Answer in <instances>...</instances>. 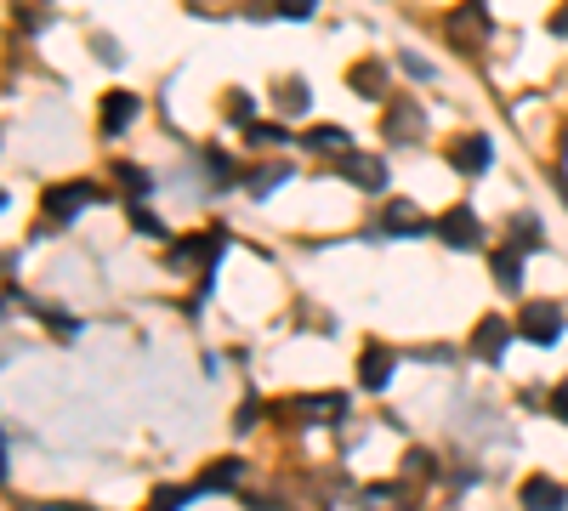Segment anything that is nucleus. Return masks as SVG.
Segmentation results:
<instances>
[{"label": "nucleus", "instance_id": "obj_4", "mask_svg": "<svg viewBox=\"0 0 568 511\" xmlns=\"http://www.w3.org/2000/svg\"><path fill=\"white\" fill-rule=\"evenodd\" d=\"M97 199H103L97 182H57V188H46V222H74Z\"/></svg>", "mask_w": 568, "mask_h": 511}, {"label": "nucleus", "instance_id": "obj_6", "mask_svg": "<svg viewBox=\"0 0 568 511\" xmlns=\"http://www.w3.org/2000/svg\"><path fill=\"white\" fill-rule=\"evenodd\" d=\"M336 171L353 188H364V194H387V154H358V148H347Z\"/></svg>", "mask_w": 568, "mask_h": 511}, {"label": "nucleus", "instance_id": "obj_34", "mask_svg": "<svg viewBox=\"0 0 568 511\" xmlns=\"http://www.w3.org/2000/svg\"><path fill=\"white\" fill-rule=\"evenodd\" d=\"M398 63H404V74H409V80H432V63H426V57H415V52H398Z\"/></svg>", "mask_w": 568, "mask_h": 511}, {"label": "nucleus", "instance_id": "obj_35", "mask_svg": "<svg viewBox=\"0 0 568 511\" xmlns=\"http://www.w3.org/2000/svg\"><path fill=\"white\" fill-rule=\"evenodd\" d=\"M256 421H262V404H245V409H239V426H233V432H250Z\"/></svg>", "mask_w": 568, "mask_h": 511}, {"label": "nucleus", "instance_id": "obj_36", "mask_svg": "<svg viewBox=\"0 0 568 511\" xmlns=\"http://www.w3.org/2000/svg\"><path fill=\"white\" fill-rule=\"evenodd\" d=\"M551 409H557V421H568V381L557 392H551Z\"/></svg>", "mask_w": 568, "mask_h": 511}, {"label": "nucleus", "instance_id": "obj_8", "mask_svg": "<svg viewBox=\"0 0 568 511\" xmlns=\"http://www.w3.org/2000/svg\"><path fill=\"white\" fill-rule=\"evenodd\" d=\"M449 165H455V171H461V177H483V171H489V165H495V142L483 137H455L449 142Z\"/></svg>", "mask_w": 568, "mask_h": 511}, {"label": "nucleus", "instance_id": "obj_16", "mask_svg": "<svg viewBox=\"0 0 568 511\" xmlns=\"http://www.w3.org/2000/svg\"><path fill=\"white\" fill-rule=\"evenodd\" d=\"M489 273H495V284L506 296H523V250L517 245H500L495 256H489Z\"/></svg>", "mask_w": 568, "mask_h": 511}, {"label": "nucleus", "instance_id": "obj_3", "mask_svg": "<svg viewBox=\"0 0 568 511\" xmlns=\"http://www.w3.org/2000/svg\"><path fill=\"white\" fill-rule=\"evenodd\" d=\"M432 233H438L449 250H478L483 245V222H478L472 205H449V211L432 222Z\"/></svg>", "mask_w": 568, "mask_h": 511}, {"label": "nucleus", "instance_id": "obj_15", "mask_svg": "<svg viewBox=\"0 0 568 511\" xmlns=\"http://www.w3.org/2000/svg\"><path fill=\"white\" fill-rule=\"evenodd\" d=\"M239 477H245V460L222 455V460H211V466L199 472L194 489H199V494H228V489H239Z\"/></svg>", "mask_w": 568, "mask_h": 511}, {"label": "nucleus", "instance_id": "obj_27", "mask_svg": "<svg viewBox=\"0 0 568 511\" xmlns=\"http://www.w3.org/2000/svg\"><path fill=\"white\" fill-rule=\"evenodd\" d=\"M194 494H199V489H160L154 500H148V511H182Z\"/></svg>", "mask_w": 568, "mask_h": 511}, {"label": "nucleus", "instance_id": "obj_30", "mask_svg": "<svg viewBox=\"0 0 568 511\" xmlns=\"http://www.w3.org/2000/svg\"><path fill=\"white\" fill-rule=\"evenodd\" d=\"M404 472L409 477H432V472H438V460L426 455V449H409V455H404Z\"/></svg>", "mask_w": 568, "mask_h": 511}, {"label": "nucleus", "instance_id": "obj_24", "mask_svg": "<svg viewBox=\"0 0 568 511\" xmlns=\"http://www.w3.org/2000/svg\"><path fill=\"white\" fill-rule=\"evenodd\" d=\"M364 506H370V511H392V506H404V489H392V483H375V489H364Z\"/></svg>", "mask_w": 568, "mask_h": 511}, {"label": "nucleus", "instance_id": "obj_2", "mask_svg": "<svg viewBox=\"0 0 568 511\" xmlns=\"http://www.w3.org/2000/svg\"><path fill=\"white\" fill-rule=\"evenodd\" d=\"M517 335L534 341V347H551V341L563 335V307H557V301H523V313H517Z\"/></svg>", "mask_w": 568, "mask_h": 511}, {"label": "nucleus", "instance_id": "obj_14", "mask_svg": "<svg viewBox=\"0 0 568 511\" xmlns=\"http://www.w3.org/2000/svg\"><path fill=\"white\" fill-rule=\"evenodd\" d=\"M421 108L415 103H387V114H381V137L387 142H415L421 137Z\"/></svg>", "mask_w": 568, "mask_h": 511}, {"label": "nucleus", "instance_id": "obj_31", "mask_svg": "<svg viewBox=\"0 0 568 511\" xmlns=\"http://www.w3.org/2000/svg\"><path fill=\"white\" fill-rule=\"evenodd\" d=\"M245 137L267 148V142H290V131H284V125H262V120H256V125H245Z\"/></svg>", "mask_w": 568, "mask_h": 511}, {"label": "nucleus", "instance_id": "obj_18", "mask_svg": "<svg viewBox=\"0 0 568 511\" xmlns=\"http://www.w3.org/2000/svg\"><path fill=\"white\" fill-rule=\"evenodd\" d=\"M137 120V97H131V91H108L103 97V137H125V125Z\"/></svg>", "mask_w": 568, "mask_h": 511}, {"label": "nucleus", "instance_id": "obj_12", "mask_svg": "<svg viewBox=\"0 0 568 511\" xmlns=\"http://www.w3.org/2000/svg\"><path fill=\"white\" fill-rule=\"evenodd\" d=\"M563 506H568V489L557 477H546V472L523 477V511H563Z\"/></svg>", "mask_w": 568, "mask_h": 511}, {"label": "nucleus", "instance_id": "obj_33", "mask_svg": "<svg viewBox=\"0 0 568 511\" xmlns=\"http://www.w3.org/2000/svg\"><path fill=\"white\" fill-rule=\"evenodd\" d=\"M245 18L250 23H273L279 18V0H245Z\"/></svg>", "mask_w": 568, "mask_h": 511}, {"label": "nucleus", "instance_id": "obj_22", "mask_svg": "<svg viewBox=\"0 0 568 511\" xmlns=\"http://www.w3.org/2000/svg\"><path fill=\"white\" fill-rule=\"evenodd\" d=\"M279 108H284V114H307V108H313L307 80H279Z\"/></svg>", "mask_w": 568, "mask_h": 511}, {"label": "nucleus", "instance_id": "obj_28", "mask_svg": "<svg viewBox=\"0 0 568 511\" xmlns=\"http://www.w3.org/2000/svg\"><path fill=\"white\" fill-rule=\"evenodd\" d=\"M91 52L103 57L108 69H120V63H125V52H120V40H108V35H91Z\"/></svg>", "mask_w": 568, "mask_h": 511}, {"label": "nucleus", "instance_id": "obj_37", "mask_svg": "<svg viewBox=\"0 0 568 511\" xmlns=\"http://www.w3.org/2000/svg\"><path fill=\"white\" fill-rule=\"evenodd\" d=\"M551 35L568 40V6H557V18H551Z\"/></svg>", "mask_w": 568, "mask_h": 511}, {"label": "nucleus", "instance_id": "obj_19", "mask_svg": "<svg viewBox=\"0 0 568 511\" xmlns=\"http://www.w3.org/2000/svg\"><path fill=\"white\" fill-rule=\"evenodd\" d=\"M506 228H512V245L523 250V256H529V250H546V233H540V216L517 211L512 222H506Z\"/></svg>", "mask_w": 568, "mask_h": 511}, {"label": "nucleus", "instance_id": "obj_1", "mask_svg": "<svg viewBox=\"0 0 568 511\" xmlns=\"http://www.w3.org/2000/svg\"><path fill=\"white\" fill-rule=\"evenodd\" d=\"M444 35L455 52H478L483 40L495 35V23H489V6L483 0H466V6H455V18L444 23Z\"/></svg>", "mask_w": 568, "mask_h": 511}, {"label": "nucleus", "instance_id": "obj_20", "mask_svg": "<svg viewBox=\"0 0 568 511\" xmlns=\"http://www.w3.org/2000/svg\"><path fill=\"white\" fill-rule=\"evenodd\" d=\"M302 148H313V154H324V148H353V137L341 131V125H313V131H302Z\"/></svg>", "mask_w": 568, "mask_h": 511}, {"label": "nucleus", "instance_id": "obj_7", "mask_svg": "<svg viewBox=\"0 0 568 511\" xmlns=\"http://www.w3.org/2000/svg\"><path fill=\"white\" fill-rule=\"evenodd\" d=\"M512 330H517V324H506L500 313H483L478 330H472V353H478L483 364H500V358H506V347H512Z\"/></svg>", "mask_w": 568, "mask_h": 511}, {"label": "nucleus", "instance_id": "obj_32", "mask_svg": "<svg viewBox=\"0 0 568 511\" xmlns=\"http://www.w3.org/2000/svg\"><path fill=\"white\" fill-rule=\"evenodd\" d=\"M205 171H211L216 182H228V177H233V159L222 154V148H205Z\"/></svg>", "mask_w": 568, "mask_h": 511}, {"label": "nucleus", "instance_id": "obj_10", "mask_svg": "<svg viewBox=\"0 0 568 511\" xmlns=\"http://www.w3.org/2000/svg\"><path fill=\"white\" fill-rule=\"evenodd\" d=\"M347 86H353L358 97H370V103H387L392 69L381 63V57H364V63H353V69H347Z\"/></svg>", "mask_w": 568, "mask_h": 511}, {"label": "nucleus", "instance_id": "obj_17", "mask_svg": "<svg viewBox=\"0 0 568 511\" xmlns=\"http://www.w3.org/2000/svg\"><path fill=\"white\" fill-rule=\"evenodd\" d=\"M290 177H296V165H290V159H273V165H256V171H245V194H250V199H267L273 188H284Z\"/></svg>", "mask_w": 568, "mask_h": 511}, {"label": "nucleus", "instance_id": "obj_29", "mask_svg": "<svg viewBox=\"0 0 568 511\" xmlns=\"http://www.w3.org/2000/svg\"><path fill=\"white\" fill-rule=\"evenodd\" d=\"M319 12V0H279V18H290V23H307Z\"/></svg>", "mask_w": 568, "mask_h": 511}, {"label": "nucleus", "instance_id": "obj_23", "mask_svg": "<svg viewBox=\"0 0 568 511\" xmlns=\"http://www.w3.org/2000/svg\"><path fill=\"white\" fill-rule=\"evenodd\" d=\"M114 182H120V188H125V194H131V199H142V194H148V188H154V177H148L142 165H125V159H120V165H114Z\"/></svg>", "mask_w": 568, "mask_h": 511}, {"label": "nucleus", "instance_id": "obj_9", "mask_svg": "<svg viewBox=\"0 0 568 511\" xmlns=\"http://www.w3.org/2000/svg\"><path fill=\"white\" fill-rule=\"evenodd\" d=\"M381 228H387V239H421V233H432V216H421L409 199H387Z\"/></svg>", "mask_w": 568, "mask_h": 511}, {"label": "nucleus", "instance_id": "obj_13", "mask_svg": "<svg viewBox=\"0 0 568 511\" xmlns=\"http://www.w3.org/2000/svg\"><path fill=\"white\" fill-rule=\"evenodd\" d=\"M222 245H228L222 233H211V239H205V233H194V239H177L165 262H171V267L182 273V267H194V262H216V256H222Z\"/></svg>", "mask_w": 568, "mask_h": 511}, {"label": "nucleus", "instance_id": "obj_11", "mask_svg": "<svg viewBox=\"0 0 568 511\" xmlns=\"http://www.w3.org/2000/svg\"><path fill=\"white\" fill-rule=\"evenodd\" d=\"M392 370H398V353H392L387 341H370V347L358 353V381H364L370 392H381V387H387V381H392Z\"/></svg>", "mask_w": 568, "mask_h": 511}, {"label": "nucleus", "instance_id": "obj_25", "mask_svg": "<svg viewBox=\"0 0 568 511\" xmlns=\"http://www.w3.org/2000/svg\"><path fill=\"white\" fill-rule=\"evenodd\" d=\"M222 103H228V120H233V125H256V103H250L245 91H228Z\"/></svg>", "mask_w": 568, "mask_h": 511}, {"label": "nucleus", "instance_id": "obj_21", "mask_svg": "<svg viewBox=\"0 0 568 511\" xmlns=\"http://www.w3.org/2000/svg\"><path fill=\"white\" fill-rule=\"evenodd\" d=\"M125 216H131V228H137V233H148V239H171V233H165V222H160L154 211H148L142 199H125Z\"/></svg>", "mask_w": 568, "mask_h": 511}, {"label": "nucleus", "instance_id": "obj_26", "mask_svg": "<svg viewBox=\"0 0 568 511\" xmlns=\"http://www.w3.org/2000/svg\"><path fill=\"white\" fill-rule=\"evenodd\" d=\"M40 318H46V324L57 330V341H74V335H80V318H74V313H57V307H40Z\"/></svg>", "mask_w": 568, "mask_h": 511}, {"label": "nucleus", "instance_id": "obj_5", "mask_svg": "<svg viewBox=\"0 0 568 511\" xmlns=\"http://www.w3.org/2000/svg\"><path fill=\"white\" fill-rule=\"evenodd\" d=\"M284 415L302 426H336V421H347V398L341 392H307V398H290Z\"/></svg>", "mask_w": 568, "mask_h": 511}]
</instances>
